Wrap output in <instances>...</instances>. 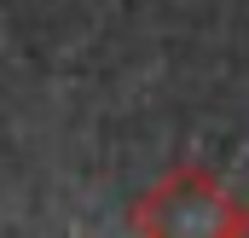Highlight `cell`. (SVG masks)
I'll use <instances>...</instances> for the list:
<instances>
[]
</instances>
